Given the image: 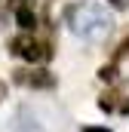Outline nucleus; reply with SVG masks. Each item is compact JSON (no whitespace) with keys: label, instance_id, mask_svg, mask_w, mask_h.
I'll use <instances>...</instances> for the list:
<instances>
[{"label":"nucleus","instance_id":"1","mask_svg":"<svg viewBox=\"0 0 129 132\" xmlns=\"http://www.w3.org/2000/svg\"><path fill=\"white\" fill-rule=\"evenodd\" d=\"M68 25H71V31L77 34V37H83V40H101L104 34L111 31V15L101 6H95V3H83V6L71 9Z\"/></svg>","mask_w":129,"mask_h":132},{"label":"nucleus","instance_id":"2","mask_svg":"<svg viewBox=\"0 0 129 132\" xmlns=\"http://www.w3.org/2000/svg\"><path fill=\"white\" fill-rule=\"evenodd\" d=\"M9 49L15 52V55H22V59H28V62H46L49 55H52V49L46 46V43H40V40H34L28 34H22V37H15L12 43H9Z\"/></svg>","mask_w":129,"mask_h":132},{"label":"nucleus","instance_id":"3","mask_svg":"<svg viewBox=\"0 0 129 132\" xmlns=\"http://www.w3.org/2000/svg\"><path fill=\"white\" fill-rule=\"evenodd\" d=\"M15 74V83H25V86H34V89H52L55 86V77L43 68L37 71H12Z\"/></svg>","mask_w":129,"mask_h":132},{"label":"nucleus","instance_id":"4","mask_svg":"<svg viewBox=\"0 0 129 132\" xmlns=\"http://www.w3.org/2000/svg\"><path fill=\"white\" fill-rule=\"evenodd\" d=\"M15 132H43V129H40V120L28 108H19V114H15Z\"/></svg>","mask_w":129,"mask_h":132},{"label":"nucleus","instance_id":"5","mask_svg":"<svg viewBox=\"0 0 129 132\" xmlns=\"http://www.w3.org/2000/svg\"><path fill=\"white\" fill-rule=\"evenodd\" d=\"M15 19H19V25H22V28H28V31H31L34 22H37V19H34V12L28 9V6H19V9H15Z\"/></svg>","mask_w":129,"mask_h":132},{"label":"nucleus","instance_id":"6","mask_svg":"<svg viewBox=\"0 0 129 132\" xmlns=\"http://www.w3.org/2000/svg\"><path fill=\"white\" fill-rule=\"evenodd\" d=\"M98 77L111 83V80H117V68H114V65H104V68H101V71H98Z\"/></svg>","mask_w":129,"mask_h":132},{"label":"nucleus","instance_id":"7","mask_svg":"<svg viewBox=\"0 0 129 132\" xmlns=\"http://www.w3.org/2000/svg\"><path fill=\"white\" fill-rule=\"evenodd\" d=\"M117 95H101V101H98V104H101V111H114V108H117Z\"/></svg>","mask_w":129,"mask_h":132},{"label":"nucleus","instance_id":"8","mask_svg":"<svg viewBox=\"0 0 129 132\" xmlns=\"http://www.w3.org/2000/svg\"><path fill=\"white\" fill-rule=\"evenodd\" d=\"M0 6H15L19 9V6H25V0H0Z\"/></svg>","mask_w":129,"mask_h":132},{"label":"nucleus","instance_id":"9","mask_svg":"<svg viewBox=\"0 0 129 132\" xmlns=\"http://www.w3.org/2000/svg\"><path fill=\"white\" fill-rule=\"evenodd\" d=\"M86 132H111V129H101V126H89Z\"/></svg>","mask_w":129,"mask_h":132},{"label":"nucleus","instance_id":"10","mask_svg":"<svg viewBox=\"0 0 129 132\" xmlns=\"http://www.w3.org/2000/svg\"><path fill=\"white\" fill-rule=\"evenodd\" d=\"M111 3H114V6H120V9L126 6V0H111Z\"/></svg>","mask_w":129,"mask_h":132},{"label":"nucleus","instance_id":"11","mask_svg":"<svg viewBox=\"0 0 129 132\" xmlns=\"http://www.w3.org/2000/svg\"><path fill=\"white\" fill-rule=\"evenodd\" d=\"M6 98V86H3V83H0V101Z\"/></svg>","mask_w":129,"mask_h":132}]
</instances>
